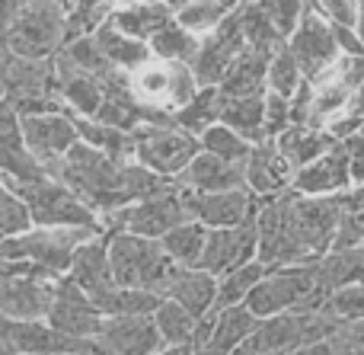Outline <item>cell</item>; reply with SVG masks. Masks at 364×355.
I'll return each mask as SVG.
<instances>
[{
	"label": "cell",
	"mask_w": 364,
	"mask_h": 355,
	"mask_svg": "<svg viewBox=\"0 0 364 355\" xmlns=\"http://www.w3.org/2000/svg\"><path fill=\"white\" fill-rule=\"evenodd\" d=\"M166 301H176L192 317L205 320L208 314L218 311V279L205 269H182L166 292Z\"/></svg>",
	"instance_id": "cell-30"
},
{
	"label": "cell",
	"mask_w": 364,
	"mask_h": 355,
	"mask_svg": "<svg viewBox=\"0 0 364 355\" xmlns=\"http://www.w3.org/2000/svg\"><path fill=\"white\" fill-rule=\"evenodd\" d=\"M201 48V38L192 36L188 29H182L179 19H170L157 36L151 38V51L160 61H176V64H192L195 55Z\"/></svg>",
	"instance_id": "cell-38"
},
{
	"label": "cell",
	"mask_w": 364,
	"mask_h": 355,
	"mask_svg": "<svg viewBox=\"0 0 364 355\" xmlns=\"http://www.w3.org/2000/svg\"><path fill=\"white\" fill-rule=\"evenodd\" d=\"M0 352L6 355H100L96 339H74L48 320H4Z\"/></svg>",
	"instance_id": "cell-15"
},
{
	"label": "cell",
	"mask_w": 364,
	"mask_h": 355,
	"mask_svg": "<svg viewBox=\"0 0 364 355\" xmlns=\"http://www.w3.org/2000/svg\"><path fill=\"white\" fill-rule=\"evenodd\" d=\"M166 298L154 292H138V288H115L106 301L100 304L102 317H154L157 307Z\"/></svg>",
	"instance_id": "cell-42"
},
{
	"label": "cell",
	"mask_w": 364,
	"mask_h": 355,
	"mask_svg": "<svg viewBox=\"0 0 364 355\" xmlns=\"http://www.w3.org/2000/svg\"><path fill=\"white\" fill-rule=\"evenodd\" d=\"M55 179H61L68 189H74L77 198H80L87 208H93L102 221L132 205L128 164H119V160L106 157L102 151L83 144V141L64 157V164L55 170Z\"/></svg>",
	"instance_id": "cell-2"
},
{
	"label": "cell",
	"mask_w": 364,
	"mask_h": 355,
	"mask_svg": "<svg viewBox=\"0 0 364 355\" xmlns=\"http://www.w3.org/2000/svg\"><path fill=\"white\" fill-rule=\"evenodd\" d=\"M310 4L326 23L342 26V29H358L361 0H310Z\"/></svg>",
	"instance_id": "cell-50"
},
{
	"label": "cell",
	"mask_w": 364,
	"mask_h": 355,
	"mask_svg": "<svg viewBox=\"0 0 364 355\" xmlns=\"http://www.w3.org/2000/svg\"><path fill=\"white\" fill-rule=\"evenodd\" d=\"M250 48L246 42V32H243V16L230 13L211 36L201 38V48L192 61V70H195V80L198 87H220L224 77L230 74V68L237 64V58Z\"/></svg>",
	"instance_id": "cell-16"
},
{
	"label": "cell",
	"mask_w": 364,
	"mask_h": 355,
	"mask_svg": "<svg viewBox=\"0 0 364 355\" xmlns=\"http://www.w3.org/2000/svg\"><path fill=\"white\" fill-rule=\"evenodd\" d=\"M326 301H329V288L320 279V263H307V266L269 269V275L250 295L246 307L259 320H265V317H278V314L326 311Z\"/></svg>",
	"instance_id": "cell-3"
},
{
	"label": "cell",
	"mask_w": 364,
	"mask_h": 355,
	"mask_svg": "<svg viewBox=\"0 0 364 355\" xmlns=\"http://www.w3.org/2000/svg\"><path fill=\"white\" fill-rule=\"evenodd\" d=\"M278 151L288 157V164L294 166L297 173L307 170L310 164H316L320 157H326L339 141L326 132V128H310V125H291L282 138L275 141Z\"/></svg>",
	"instance_id": "cell-31"
},
{
	"label": "cell",
	"mask_w": 364,
	"mask_h": 355,
	"mask_svg": "<svg viewBox=\"0 0 364 355\" xmlns=\"http://www.w3.org/2000/svg\"><path fill=\"white\" fill-rule=\"evenodd\" d=\"M275 51H262V48H246L237 58V64L230 68V74L220 83V93L227 100H237V96H259L269 93V64Z\"/></svg>",
	"instance_id": "cell-29"
},
{
	"label": "cell",
	"mask_w": 364,
	"mask_h": 355,
	"mask_svg": "<svg viewBox=\"0 0 364 355\" xmlns=\"http://www.w3.org/2000/svg\"><path fill=\"white\" fill-rule=\"evenodd\" d=\"M294 125V112H291V100L282 93L265 96V138L278 141L288 128Z\"/></svg>",
	"instance_id": "cell-51"
},
{
	"label": "cell",
	"mask_w": 364,
	"mask_h": 355,
	"mask_svg": "<svg viewBox=\"0 0 364 355\" xmlns=\"http://www.w3.org/2000/svg\"><path fill=\"white\" fill-rule=\"evenodd\" d=\"M61 279L32 263L0 260V317L48 320Z\"/></svg>",
	"instance_id": "cell-7"
},
{
	"label": "cell",
	"mask_w": 364,
	"mask_h": 355,
	"mask_svg": "<svg viewBox=\"0 0 364 355\" xmlns=\"http://www.w3.org/2000/svg\"><path fill=\"white\" fill-rule=\"evenodd\" d=\"M160 4H166V6H170V10H173V13H179L182 6H186V4H192V0H160Z\"/></svg>",
	"instance_id": "cell-53"
},
{
	"label": "cell",
	"mask_w": 364,
	"mask_h": 355,
	"mask_svg": "<svg viewBox=\"0 0 364 355\" xmlns=\"http://www.w3.org/2000/svg\"><path fill=\"white\" fill-rule=\"evenodd\" d=\"M154 324H157L166 346H192L201 320L192 317L176 301H164V304L157 307V314H154Z\"/></svg>",
	"instance_id": "cell-41"
},
{
	"label": "cell",
	"mask_w": 364,
	"mask_h": 355,
	"mask_svg": "<svg viewBox=\"0 0 364 355\" xmlns=\"http://www.w3.org/2000/svg\"><path fill=\"white\" fill-rule=\"evenodd\" d=\"M265 96L269 93L227 100L220 122H224L227 128H233L237 134H243L250 144H262V141H269L265 138Z\"/></svg>",
	"instance_id": "cell-35"
},
{
	"label": "cell",
	"mask_w": 364,
	"mask_h": 355,
	"mask_svg": "<svg viewBox=\"0 0 364 355\" xmlns=\"http://www.w3.org/2000/svg\"><path fill=\"white\" fill-rule=\"evenodd\" d=\"M358 36H361V42H364V0H361V19H358Z\"/></svg>",
	"instance_id": "cell-54"
},
{
	"label": "cell",
	"mask_w": 364,
	"mask_h": 355,
	"mask_svg": "<svg viewBox=\"0 0 364 355\" xmlns=\"http://www.w3.org/2000/svg\"><path fill=\"white\" fill-rule=\"evenodd\" d=\"M256 260H259V228L252 221V224H243V228L211 231L198 269H205L214 279H224V275L237 272V269L250 266Z\"/></svg>",
	"instance_id": "cell-21"
},
{
	"label": "cell",
	"mask_w": 364,
	"mask_h": 355,
	"mask_svg": "<svg viewBox=\"0 0 364 355\" xmlns=\"http://www.w3.org/2000/svg\"><path fill=\"white\" fill-rule=\"evenodd\" d=\"M0 355H6V352H0Z\"/></svg>",
	"instance_id": "cell-58"
},
{
	"label": "cell",
	"mask_w": 364,
	"mask_h": 355,
	"mask_svg": "<svg viewBox=\"0 0 364 355\" xmlns=\"http://www.w3.org/2000/svg\"><path fill=\"white\" fill-rule=\"evenodd\" d=\"M115 4V10H119V6H132V4H141V0H112Z\"/></svg>",
	"instance_id": "cell-55"
},
{
	"label": "cell",
	"mask_w": 364,
	"mask_h": 355,
	"mask_svg": "<svg viewBox=\"0 0 364 355\" xmlns=\"http://www.w3.org/2000/svg\"><path fill=\"white\" fill-rule=\"evenodd\" d=\"M70 42L68 10L55 4L32 0L19 10L13 23L4 26V51H13L29 61H51Z\"/></svg>",
	"instance_id": "cell-6"
},
{
	"label": "cell",
	"mask_w": 364,
	"mask_h": 355,
	"mask_svg": "<svg viewBox=\"0 0 364 355\" xmlns=\"http://www.w3.org/2000/svg\"><path fill=\"white\" fill-rule=\"evenodd\" d=\"M42 4H55V6H64V10H68V0H42Z\"/></svg>",
	"instance_id": "cell-56"
},
{
	"label": "cell",
	"mask_w": 364,
	"mask_h": 355,
	"mask_svg": "<svg viewBox=\"0 0 364 355\" xmlns=\"http://www.w3.org/2000/svg\"><path fill=\"white\" fill-rule=\"evenodd\" d=\"M230 13H237V10H227L220 0H192V4H186L176 13V19H179L182 29H188L192 36L205 38V36H211Z\"/></svg>",
	"instance_id": "cell-44"
},
{
	"label": "cell",
	"mask_w": 364,
	"mask_h": 355,
	"mask_svg": "<svg viewBox=\"0 0 364 355\" xmlns=\"http://www.w3.org/2000/svg\"><path fill=\"white\" fill-rule=\"evenodd\" d=\"M188 205H192V218L205 224L208 231H227V228H243L259 218L262 198L252 196L250 189H233V192H192L188 189Z\"/></svg>",
	"instance_id": "cell-20"
},
{
	"label": "cell",
	"mask_w": 364,
	"mask_h": 355,
	"mask_svg": "<svg viewBox=\"0 0 364 355\" xmlns=\"http://www.w3.org/2000/svg\"><path fill=\"white\" fill-rule=\"evenodd\" d=\"M348 247H364V208L346 211L339 224V237H336L333 250H348Z\"/></svg>",
	"instance_id": "cell-52"
},
{
	"label": "cell",
	"mask_w": 364,
	"mask_h": 355,
	"mask_svg": "<svg viewBox=\"0 0 364 355\" xmlns=\"http://www.w3.org/2000/svg\"><path fill=\"white\" fill-rule=\"evenodd\" d=\"M26 198L32 211V221L36 228H93V231H106L102 218L96 215L93 208L77 198L74 189L61 183V179L48 176L42 183H32L23 186V189H13Z\"/></svg>",
	"instance_id": "cell-13"
},
{
	"label": "cell",
	"mask_w": 364,
	"mask_h": 355,
	"mask_svg": "<svg viewBox=\"0 0 364 355\" xmlns=\"http://www.w3.org/2000/svg\"><path fill=\"white\" fill-rule=\"evenodd\" d=\"M0 80H4V106H10L19 119L68 112L55 90V58L51 61H29V58H19L13 51H4Z\"/></svg>",
	"instance_id": "cell-5"
},
{
	"label": "cell",
	"mask_w": 364,
	"mask_h": 355,
	"mask_svg": "<svg viewBox=\"0 0 364 355\" xmlns=\"http://www.w3.org/2000/svg\"><path fill=\"white\" fill-rule=\"evenodd\" d=\"M109 234V231H93V228H36L29 234L16 237V240L0 243V260H19L32 263V266L45 269V272L64 275L74 266V256L83 243L96 240V237Z\"/></svg>",
	"instance_id": "cell-8"
},
{
	"label": "cell",
	"mask_w": 364,
	"mask_h": 355,
	"mask_svg": "<svg viewBox=\"0 0 364 355\" xmlns=\"http://www.w3.org/2000/svg\"><path fill=\"white\" fill-rule=\"evenodd\" d=\"M297 170L288 164L275 141H262L252 147L250 160H246V189L259 198H275L294 189Z\"/></svg>",
	"instance_id": "cell-25"
},
{
	"label": "cell",
	"mask_w": 364,
	"mask_h": 355,
	"mask_svg": "<svg viewBox=\"0 0 364 355\" xmlns=\"http://www.w3.org/2000/svg\"><path fill=\"white\" fill-rule=\"evenodd\" d=\"M55 90L61 96L64 109L70 115H80V119H96L102 109V100H106V83L100 77L87 74V70L74 68L64 55L55 58Z\"/></svg>",
	"instance_id": "cell-26"
},
{
	"label": "cell",
	"mask_w": 364,
	"mask_h": 355,
	"mask_svg": "<svg viewBox=\"0 0 364 355\" xmlns=\"http://www.w3.org/2000/svg\"><path fill=\"white\" fill-rule=\"evenodd\" d=\"M208 234H211V231H208L205 224L188 221L173 231V234L164 237V247L182 269H198L201 256H205V247H208Z\"/></svg>",
	"instance_id": "cell-39"
},
{
	"label": "cell",
	"mask_w": 364,
	"mask_h": 355,
	"mask_svg": "<svg viewBox=\"0 0 364 355\" xmlns=\"http://www.w3.org/2000/svg\"><path fill=\"white\" fill-rule=\"evenodd\" d=\"M256 327L259 317L246 304L208 314L195 333V355H240Z\"/></svg>",
	"instance_id": "cell-18"
},
{
	"label": "cell",
	"mask_w": 364,
	"mask_h": 355,
	"mask_svg": "<svg viewBox=\"0 0 364 355\" xmlns=\"http://www.w3.org/2000/svg\"><path fill=\"white\" fill-rule=\"evenodd\" d=\"M96 349L100 355H160L166 343L154 317H106Z\"/></svg>",
	"instance_id": "cell-22"
},
{
	"label": "cell",
	"mask_w": 364,
	"mask_h": 355,
	"mask_svg": "<svg viewBox=\"0 0 364 355\" xmlns=\"http://www.w3.org/2000/svg\"><path fill=\"white\" fill-rule=\"evenodd\" d=\"M304 83V70L297 64V58L291 55L288 42L272 55V64H269V93H282V96H294Z\"/></svg>",
	"instance_id": "cell-47"
},
{
	"label": "cell",
	"mask_w": 364,
	"mask_h": 355,
	"mask_svg": "<svg viewBox=\"0 0 364 355\" xmlns=\"http://www.w3.org/2000/svg\"><path fill=\"white\" fill-rule=\"evenodd\" d=\"M109 260L119 288H138L166 298L182 266L166 253L164 240H147L138 234H109Z\"/></svg>",
	"instance_id": "cell-4"
},
{
	"label": "cell",
	"mask_w": 364,
	"mask_h": 355,
	"mask_svg": "<svg viewBox=\"0 0 364 355\" xmlns=\"http://www.w3.org/2000/svg\"><path fill=\"white\" fill-rule=\"evenodd\" d=\"M320 279L329 288V295L364 282V247H348V250L326 253L320 260Z\"/></svg>",
	"instance_id": "cell-37"
},
{
	"label": "cell",
	"mask_w": 364,
	"mask_h": 355,
	"mask_svg": "<svg viewBox=\"0 0 364 355\" xmlns=\"http://www.w3.org/2000/svg\"><path fill=\"white\" fill-rule=\"evenodd\" d=\"M182 189L192 192H233L246 189V164H227V160L214 157V154L201 151L198 157L188 164V170L176 179Z\"/></svg>",
	"instance_id": "cell-28"
},
{
	"label": "cell",
	"mask_w": 364,
	"mask_h": 355,
	"mask_svg": "<svg viewBox=\"0 0 364 355\" xmlns=\"http://www.w3.org/2000/svg\"><path fill=\"white\" fill-rule=\"evenodd\" d=\"M294 189L304 192V196H348L355 189V176L346 141H339L326 157H320L307 170L297 173Z\"/></svg>",
	"instance_id": "cell-27"
},
{
	"label": "cell",
	"mask_w": 364,
	"mask_h": 355,
	"mask_svg": "<svg viewBox=\"0 0 364 355\" xmlns=\"http://www.w3.org/2000/svg\"><path fill=\"white\" fill-rule=\"evenodd\" d=\"M96 42H100L106 61L112 64L115 70H122V74H132V70L144 68L147 61H154L151 45L138 42V38H132V36H125V32H122L112 19H109V23L96 32Z\"/></svg>",
	"instance_id": "cell-32"
},
{
	"label": "cell",
	"mask_w": 364,
	"mask_h": 355,
	"mask_svg": "<svg viewBox=\"0 0 364 355\" xmlns=\"http://www.w3.org/2000/svg\"><path fill=\"white\" fill-rule=\"evenodd\" d=\"M326 314H333L339 324H361L364 320V282L339 288V292L329 295Z\"/></svg>",
	"instance_id": "cell-48"
},
{
	"label": "cell",
	"mask_w": 364,
	"mask_h": 355,
	"mask_svg": "<svg viewBox=\"0 0 364 355\" xmlns=\"http://www.w3.org/2000/svg\"><path fill=\"white\" fill-rule=\"evenodd\" d=\"M29 231H36V221H32L26 198L0 183V234H4V240H16Z\"/></svg>",
	"instance_id": "cell-45"
},
{
	"label": "cell",
	"mask_w": 364,
	"mask_h": 355,
	"mask_svg": "<svg viewBox=\"0 0 364 355\" xmlns=\"http://www.w3.org/2000/svg\"><path fill=\"white\" fill-rule=\"evenodd\" d=\"M224 102H227V96L220 93V87H201L198 93H195L192 100L173 115V119H176V125L186 128L188 134L201 138L208 128L220 122V115H224Z\"/></svg>",
	"instance_id": "cell-36"
},
{
	"label": "cell",
	"mask_w": 364,
	"mask_h": 355,
	"mask_svg": "<svg viewBox=\"0 0 364 355\" xmlns=\"http://www.w3.org/2000/svg\"><path fill=\"white\" fill-rule=\"evenodd\" d=\"M288 48H291V55L297 58V64H301L304 80H310V83L326 80L336 70V64L346 58L339 48L333 23H326V19L314 10V4L307 6L301 26H297L294 36L288 38Z\"/></svg>",
	"instance_id": "cell-14"
},
{
	"label": "cell",
	"mask_w": 364,
	"mask_h": 355,
	"mask_svg": "<svg viewBox=\"0 0 364 355\" xmlns=\"http://www.w3.org/2000/svg\"><path fill=\"white\" fill-rule=\"evenodd\" d=\"M256 4L269 13V19L278 26V32H282L284 38H291L294 36V29L301 26L310 0H256Z\"/></svg>",
	"instance_id": "cell-49"
},
{
	"label": "cell",
	"mask_w": 364,
	"mask_h": 355,
	"mask_svg": "<svg viewBox=\"0 0 364 355\" xmlns=\"http://www.w3.org/2000/svg\"><path fill=\"white\" fill-rule=\"evenodd\" d=\"M170 19H176V13H173L166 4H160V0H141V4H132V6H119L112 23L119 26L125 36L151 45V38L157 36Z\"/></svg>",
	"instance_id": "cell-33"
},
{
	"label": "cell",
	"mask_w": 364,
	"mask_h": 355,
	"mask_svg": "<svg viewBox=\"0 0 364 355\" xmlns=\"http://www.w3.org/2000/svg\"><path fill=\"white\" fill-rule=\"evenodd\" d=\"M269 275V266L265 263H250V266L237 269V272L218 279V311H227V307H240L250 301V295L256 292V285Z\"/></svg>",
	"instance_id": "cell-40"
},
{
	"label": "cell",
	"mask_w": 364,
	"mask_h": 355,
	"mask_svg": "<svg viewBox=\"0 0 364 355\" xmlns=\"http://www.w3.org/2000/svg\"><path fill=\"white\" fill-rule=\"evenodd\" d=\"M77 122V132H80V141L96 151H102L106 157L119 160V164H134V134L132 132H122L115 125H106V122H96V119H80L74 115Z\"/></svg>",
	"instance_id": "cell-34"
},
{
	"label": "cell",
	"mask_w": 364,
	"mask_h": 355,
	"mask_svg": "<svg viewBox=\"0 0 364 355\" xmlns=\"http://www.w3.org/2000/svg\"><path fill=\"white\" fill-rule=\"evenodd\" d=\"M339 330V320L326 311L316 314H278L259 320L256 333L246 339L240 355H294L316 346Z\"/></svg>",
	"instance_id": "cell-9"
},
{
	"label": "cell",
	"mask_w": 364,
	"mask_h": 355,
	"mask_svg": "<svg viewBox=\"0 0 364 355\" xmlns=\"http://www.w3.org/2000/svg\"><path fill=\"white\" fill-rule=\"evenodd\" d=\"M48 176L51 173L26 147L19 115L10 106H0V183L10 189H23V186L42 183Z\"/></svg>",
	"instance_id": "cell-19"
},
{
	"label": "cell",
	"mask_w": 364,
	"mask_h": 355,
	"mask_svg": "<svg viewBox=\"0 0 364 355\" xmlns=\"http://www.w3.org/2000/svg\"><path fill=\"white\" fill-rule=\"evenodd\" d=\"M361 138H364V128H361Z\"/></svg>",
	"instance_id": "cell-57"
},
{
	"label": "cell",
	"mask_w": 364,
	"mask_h": 355,
	"mask_svg": "<svg viewBox=\"0 0 364 355\" xmlns=\"http://www.w3.org/2000/svg\"><path fill=\"white\" fill-rule=\"evenodd\" d=\"M68 279L93 301L96 307L115 292V275H112V260H109V234L96 237V240L83 243L74 256V266H70Z\"/></svg>",
	"instance_id": "cell-24"
},
{
	"label": "cell",
	"mask_w": 364,
	"mask_h": 355,
	"mask_svg": "<svg viewBox=\"0 0 364 355\" xmlns=\"http://www.w3.org/2000/svg\"><path fill=\"white\" fill-rule=\"evenodd\" d=\"M250 141L243 138V134H237L233 128H227L224 122H218V125H211L205 134H201V151L205 154H214V157L227 160V164H246L252 154Z\"/></svg>",
	"instance_id": "cell-43"
},
{
	"label": "cell",
	"mask_w": 364,
	"mask_h": 355,
	"mask_svg": "<svg viewBox=\"0 0 364 355\" xmlns=\"http://www.w3.org/2000/svg\"><path fill=\"white\" fill-rule=\"evenodd\" d=\"M188 221H195L192 205H188V189H182L176 183L160 196H151L144 202H134L109 215L102 224H106L109 234H138L147 240H164L166 234H173Z\"/></svg>",
	"instance_id": "cell-11"
},
{
	"label": "cell",
	"mask_w": 364,
	"mask_h": 355,
	"mask_svg": "<svg viewBox=\"0 0 364 355\" xmlns=\"http://www.w3.org/2000/svg\"><path fill=\"white\" fill-rule=\"evenodd\" d=\"M132 93L151 115H176L195 93H198V80H195L192 64L176 61H147L144 68L128 74Z\"/></svg>",
	"instance_id": "cell-12"
},
{
	"label": "cell",
	"mask_w": 364,
	"mask_h": 355,
	"mask_svg": "<svg viewBox=\"0 0 364 355\" xmlns=\"http://www.w3.org/2000/svg\"><path fill=\"white\" fill-rule=\"evenodd\" d=\"M23 125V138L29 154L55 176V170L64 164L70 151L80 144V132H77L74 115L68 112H51V115H29L19 119Z\"/></svg>",
	"instance_id": "cell-17"
},
{
	"label": "cell",
	"mask_w": 364,
	"mask_h": 355,
	"mask_svg": "<svg viewBox=\"0 0 364 355\" xmlns=\"http://www.w3.org/2000/svg\"><path fill=\"white\" fill-rule=\"evenodd\" d=\"M346 218L339 196H304L291 189L284 196L262 198L259 228V263L269 269L307 266L333 253L339 224Z\"/></svg>",
	"instance_id": "cell-1"
},
{
	"label": "cell",
	"mask_w": 364,
	"mask_h": 355,
	"mask_svg": "<svg viewBox=\"0 0 364 355\" xmlns=\"http://www.w3.org/2000/svg\"><path fill=\"white\" fill-rule=\"evenodd\" d=\"M198 154L201 138L179 128L173 115H164L157 122H144L141 128H134V160L147 170H154L157 176L179 179Z\"/></svg>",
	"instance_id": "cell-10"
},
{
	"label": "cell",
	"mask_w": 364,
	"mask_h": 355,
	"mask_svg": "<svg viewBox=\"0 0 364 355\" xmlns=\"http://www.w3.org/2000/svg\"><path fill=\"white\" fill-rule=\"evenodd\" d=\"M48 324L74 339H96L102 333L106 317H102L100 307L64 275L61 288H58L55 307H51V314H48Z\"/></svg>",
	"instance_id": "cell-23"
},
{
	"label": "cell",
	"mask_w": 364,
	"mask_h": 355,
	"mask_svg": "<svg viewBox=\"0 0 364 355\" xmlns=\"http://www.w3.org/2000/svg\"><path fill=\"white\" fill-rule=\"evenodd\" d=\"M64 58H68L74 68H80V70H87V74H93V77H100V80H106L109 74H112V64L106 61V55H102V48H100V42H96V36H83V38H70L68 45H64V51H61Z\"/></svg>",
	"instance_id": "cell-46"
}]
</instances>
